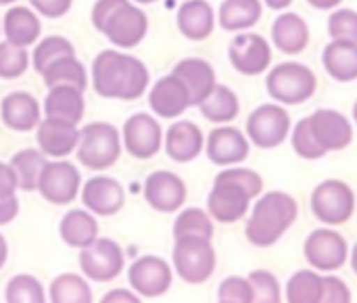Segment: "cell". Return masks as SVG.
<instances>
[{
	"label": "cell",
	"mask_w": 357,
	"mask_h": 303,
	"mask_svg": "<svg viewBox=\"0 0 357 303\" xmlns=\"http://www.w3.org/2000/svg\"><path fill=\"white\" fill-rule=\"evenodd\" d=\"M328 34L333 40L357 42V13L351 8H339L328 19Z\"/></svg>",
	"instance_id": "obj_43"
},
{
	"label": "cell",
	"mask_w": 357,
	"mask_h": 303,
	"mask_svg": "<svg viewBox=\"0 0 357 303\" xmlns=\"http://www.w3.org/2000/svg\"><path fill=\"white\" fill-rule=\"evenodd\" d=\"M176 21L184 38L201 42L211 36L215 27V13L207 0H186L178 8Z\"/></svg>",
	"instance_id": "obj_26"
},
{
	"label": "cell",
	"mask_w": 357,
	"mask_h": 303,
	"mask_svg": "<svg viewBox=\"0 0 357 303\" xmlns=\"http://www.w3.org/2000/svg\"><path fill=\"white\" fill-rule=\"evenodd\" d=\"M40 75L44 77L46 88L67 84V86H75V88H79V90H86V86H88L86 69H84V65L77 61L75 54H67V57L56 59V61L50 63Z\"/></svg>",
	"instance_id": "obj_33"
},
{
	"label": "cell",
	"mask_w": 357,
	"mask_h": 303,
	"mask_svg": "<svg viewBox=\"0 0 357 303\" xmlns=\"http://www.w3.org/2000/svg\"><path fill=\"white\" fill-rule=\"evenodd\" d=\"M29 67V52L23 46L0 42V80H17Z\"/></svg>",
	"instance_id": "obj_40"
},
{
	"label": "cell",
	"mask_w": 357,
	"mask_h": 303,
	"mask_svg": "<svg viewBox=\"0 0 357 303\" xmlns=\"http://www.w3.org/2000/svg\"><path fill=\"white\" fill-rule=\"evenodd\" d=\"M249 283L253 287V302L278 303L280 302V287L272 272L255 270L249 274Z\"/></svg>",
	"instance_id": "obj_42"
},
{
	"label": "cell",
	"mask_w": 357,
	"mask_h": 303,
	"mask_svg": "<svg viewBox=\"0 0 357 303\" xmlns=\"http://www.w3.org/2000/svg\"><path fill=\"white\" fill-rule=\"evenodd\" d=\"M351 266H354V272L357 274V243L356 247H354V251H351Z\"/></svg>",
	"instance_id": "obj_54"
},
{
	"label": "cell",
	"mask_w": 357,
	"mask_h": 303,
	"mask_svg": "<svg viewBox=\"0 0 357 303\" xmlns=\"http://www.w3.org/2000/svg\"><path fill=\"white\" fill-rule=\"evenodd\" d=\"M354 119H356V124H357V101H356V105H354Z\"/></svg>",
	"instance_id": "obj_56"
},
{
	"label": "cell",
	"mask_w": 357,
	"mask_h": 303,
	"mask_svg": "<svg viewBox=\"0 0 357 303\" xmlns=\"http://www.w3.org/2000/svg\"><path fill=\"white\" fill-rule=\"evenodd\" d=\"M172 268L165 260L157 256H142L138 258L130 270H128V283L130 287L146 300L161 297L172 287Z\"/></svg>",
	"instance_id": "obj_12"
},
{
	"label": "cell",
	"mask_w": 357,
	"mask_h": 303,
	"mask_svg": "<svg viewBox=\"0 0 357 303\" xmlns=\"http://www.w3.org/2000/svg\"><path fill=\"white\" fill-rule=\"evenodd\" d=\"M52 303H90L92 291L84 276L79 274H59L50 283V297Z\"/></svg>",
	"instance_id": "obj_36"
},
{
	"label": "cell",
	"mask_w": 357,
	"mask_h": 303,
	"mask_svg": "<svg viewBox=\"0 0 357 303\" xmlns=\"http://www.w3.org/2000/svg\"><path fill=\"white\" fill-rule=\"evenodd\" d=\"M264 191V180L257 172L247 168H230L215 176L213 189L207 197V209L213 220L234 224L249 212L251 199Z\"/></svg>",
	"instance_id": "obj_2"
},
{
	"label": "cell",
	"mask_w": 357,
	"mask_h": 303,
	"mask_svg": "<svg viewBox=\"0 0 357 303\" xmlns=\"http://www.w3.org/2000/svg\"><path fill=\"white\" fill-rule=\"evenodd\" d=\"M264 6L259 0H224L218 21L226 31H241L253 27L261 19Z\"/></svg>",
	"instance_id": "obj_31"
},
{
	"label": "cell",
	"mask_w": 357,
	"mask_h": 303,
	"mask_svg": "<svg viewBox=\"0 0 357 303\" xmlns=\"http://www.w3.org/2000/svg\"><path fill=\"white\" fill-rule=\"evenodd\" d=\"M33 10L48 17V19H61L69 13L73 0H29Z\"/></svg>",
	"instance_id": "obj_46"
},
{
	"label": "cell",
	"mask_w": 357,
	"mask_h": 303,
	"mask_svg": "<svg viewBox=\"0 0 357 303\" xmlns=\"http://www.w3.org/2000/svg\"><path fill=\"white\" fill-rule=\"evenodd\" d=\"M343 0H307L310 6L318 8V10H331V8H337Z\"/></svg>",
	"instance_id": "obj_51"
},
{
	"label": "cell",
	"mask_w": 357,
	"mask_h": 303,
	"mask_svg": "<svg viewBox=\"0 0 357 303\" xmlns=\"http://www.w3.org/2000/svg\"><path fill=\"white\" fill-rule=\"evenodd\" d=\"M176 274L188 285H203L215 272V251L209 239L180 237L172 253Z\"/></svg>",
	"instance_id": "obj_6"
},
{
	"label": "cell",
	"mask_w": 357,
	"mask_h": 303,
	"mask_svg": "<svg viewBox=\"0 0 357 303\" xmlns=\"http://www.w3.org/2000/svg\"><path fill=\"white\" fill-rule=\"evenodd\" d=\"M199 109L205 119H209L213 124H228V121L236 119V115L241 111V103H238V96L234 94V90H230L228 86L215 84L213 90L207 94V98L199 105Z\"/></svg>",
	"instance_id": "obj_32"
},
{
	"label": "cell",
	"mask_w": 357,
	"mask_h": 303,
	"mask_svg": "<svg viewBox=\"0 0 357 303\" xmlns=\"http://www.w3.org/2000/svg\"><path fill=\"white\" fill-rule=\"evenodd\" d=\"M2 31L6 36V42L27 48L40 38L42 25H40L38 15L29 10L27 6H10L4 13Z\"/></svg>",
	"instance_id": "obj_28"
},
{
	"label": "cell",
	"mask_w": 357,
	"mask_h": 303,
	"mask_svg": "<svg viewBox=\"0 0 357 303\" xmlns=\"http://www.w3.org/2000/svg\"><path fill=\"white\" fill-rule=\"evenodd\" d=\"M59 235L67 247L84 249L98 239V222L92 212L86 209H71L61 218Z\"/></svg>",
	"instance_id": "obj_29"
},
{
	"label": "cell",
	"mask_w": 357,
	"mask_h": 303,
	"mask_svg": "<svg viewBox=\"0 0 357 303\" xmlns=\"http://www.w3.org/2000/svg\"><path fill=\"white\" fill-rule=\"evenodd\" d=\"M6 258H8V245H6V239L0 235V268L4 266Z\"/></svg>",
	"instance_id": "obj_53"
},
{
	"label": "cell",
	"mask_w": 357,
	"mask_h": 303,
	"mask_svg": "<svg viewBox=\"0 0 357 303\" xmlns=\"http://www.w3.org/2000/svg\"><path fill=\"white\" fill-rule=\"evenodd\" d=\"M79 195L84 207L94 216H102V218L117 214L126 203L123 186L111 176H94L86 180L84 189H79Z\"/></svg>",
	"instance_id": "obj_18"
},
{
	"label": "cell",
	"mask_w": 357,
	"mask_h": 303,
	"mask_svg": "<svg viewBox=\"0 0 357 303\" xmlns=\"http://www.w3.org/2000/svg\"><path fill=\"white\" fill-rule=\"evenodd\" d=\"M151 84L146 65L130 54L113 48L100 50L92 63V86L102 98L136 101Z\"/></svg>",
	"instance_id": "obj_1"
},
{
	"label": "cell",
	"mask_w": 357,
	"mask_h": 303,
	"mask_svg": "<svg viewBox=\"0 0 357 303\" xmlns=\"http://www.w3.org/2000/svg\"><path fill=\"white\" fill-rule=\"evenodd\" d=\"M13 2H17V0H0V4H13Z\"/></svg>",
	"instance_id": "obj_57"
},
{
	"label": "cell",
	"mask_w": 357,
	"mask_h": 303,
	"mask_svg": "<svg viewBox=\"0 0 357 303\" xmlns=\"http://www.w3.org/2000/svg\"><path fill=\"white\" fill-rule=\"evenodd\" d=\"M303 253L310 266H314L316 270L333 272V270H339L347 262L349 249H347V241L343 235H339L337 230L318 228L305 239Z\"/></svg>",
	"instance_id": "obj_13"
},
{
	"label": "cell",
	"mask_w": 357,
	"mask_h": 303,
	"mask_svg": "<svg viewBox=\"0 0 357 303\" xmlns=\"http://www.w3.org/2000/svg\"><path fill=\"white\" fill-rule=\"evenodd\" d=\"M149 107L153 113H157L159 117L165 119H174L178 115H182L188 107H190V94L188 88L184 86V82L180 77H176L174 73L159 77L149 92Z\"/></svg>",
	"instance_id": "obj_19"
},
{
	"label": "cell",
	"mask_w": 357,
	"mask_h": 303,
	"mask_svg": "<svg viewBox=\"0 0 357 303\" xmlns=\"http://www.w3.org/2000/svg\"><path fill=\"white\" fill-rule=\"evenodd\" d=\"M351 302V291L349 287L337 279V276H324V293L322 303H349Z\"/></svg>",
	"instance_id": "obj_45"
},
{
	"label": "cell",
	"mask_w": 357,
	"mask_h": 303,
	"mask_svg": "<svg viewBox=\"0 0 357 303\" xmlns=\"http://www.w3.org/2000/svg\"><path fill=\"white\" fill-rule=\"evenodd\" d=\"M163 142L161 126L149 113H134L123 126V147L136 159H151Z\"/></svg>",
	"instance_id": "obj_15"
},
{
	"label": "cell",
	"mask_w": 357,
	"mask_h": 303,
	"mask_svg": "<svg viewBox=\"0 0 357 303\" xmlns=\"http://www.w3.org/2000/svg\"><path fill=\"white\" fill-rule=\"evenodd\" d=\"M77 161L84 163V168L100 172L109 170L113 163H117L121 155V138L113 124L107 121H94L84 126L79 130L77 140Z\"/></svg>",
	"instance_id": "obj_4"
},
{
	"label": "cell",
	"mask_w": 357,
	"mask_h": 303,
	"mask_svg": "<svg viewBox=\"0 0 357 303\" xmlns=\"http://www.w3.org/2000/svg\"><path fill=\"white\" fill-rule=\"evenodd\" d=\"M144 199L153 209L161 214H174L182 209L186 201V184L174 172H153L144 180Z\"/></svg>",
	"instance_id": "obj_17"
},
{
	"label": "cell",
	"mask_w": 357,
	"mask_h": 303,
	"mask_svg": "<svg viewBox=\"0 0 357 303\" xmlns=\"http://www.w3.org/2000/svg\"><path fill=\"white\" fill-rule=\"evenodd\" d=\"M270 96L284 105H301L310 101L318 88L316 73L303 63H280L276 65L266 80Z\"/></svg>",
	"instance_id": "obj_5"
},
{
	"label": "cell",
	"mask_w": 357,
	"mask_h": 303,
	"mask_svg": "<svg viewBox=\"0 0 357 303\" xmlns=\"http://www.w3.org/2000/svg\"><path fill=\"white\" fill-rule=\"evenodd\" d=\"M142 300L136 291H126V289H113L109 291L100 302L102 303H117V302H128V303H138Z\"/></svg>",
	"instance_id": "obj_50"
},
{
	"label": "cell",
	"mask_w": 357,
	"mask_h": 303,
	"mask_svg": "<svg viewBox=\"0 0 357 303\" xmlns=\"http://www.w3.org/2000/svg\"><path fill=\"white\" fill-rule=\"evenodd\" d=\"M67 54H75L73 44L63 36H48L33 48V69L42 73L50 63Z\"/></svg>",
	"instance_id": "obj_39"
},
{
	"label": "cell",
	"mask_w": 357,
	"mask_h": 303,
	"mask_svg": "<svg viewBox=\"0 0 357 303\" xmlns=\"http://www.w3.org/2000/svg\"><path fill=\"white\" fill-rule=\"evenodd\" d=\"M19 214V201L15 195L8 197H0V226L10 224Z\"/></svg>",
	"instance_id": "obj_49"
},
{
	"label": "cell",
	"mask_w": 357,
	"mask_h": 303,
	"mask_svg": "<svg viewBox=\"0 0 357 303\" xmlns=\"http://www.w3.org/2000/svg\"><path fill=\"white\" fill-rule=\"evenodd\" d=\"M180 237H203L213 239V222L207 212L199 207H188L182 214H178L174 222V239Z\"/></svg>",
	"instance_id": "obj_37"
},
{
	"label": "cell",
	"mask_w": 357,
	"mask_h": 303,
	"mask_svg": "<svg viewBox=\"0 0 357 303\" xmlns=\"http://www.w3.org/2000/svg\"><path fill=\"white\" fill-rule=\"evenodd\" d=\"M82 189V176L79 170L69 161H46L40 180L38 191L40 195L52 203V205H67L71 203Z\"/></svg>",
	"instance_id": "obj_11"
},
{
	"label": "cell",
	"mask_w": 357,
	"mask_h": 303,
	"mask_svg": "<svg viewBox=\"0 0 357 303\" xmlns=\"http://www.w3.org/2000/svg\"><path fill=\"white\" fill-rule=\"evenodd\" d=\"M136 2H140V4H151V2H157V0H136Z\"/></svg>",
	"instance_id": "obj_55"
},
{
	"label": "cell",
	"mask_w": 357,
	"mask_h": 303,
	"mask_svg": "<svg viewBox=\"0 0 357 303\" xmlns=\"http://www.w3.org/2000/svg\"><path fill=\"white\" fill-rule=\"evenodd\" d=\"M172 73L184 82V86L188 88V94H190V105H197V107L207 98V94L218 84L213 67L205 59H197V57L178 61Z\"/></svg>",
	"instance_id": "obj_22"
},
{
	"label": "cell",
	"mask_w": 357,
	"mask_h": 303,
	"mask_svg": "<svg viewBox=\"0 0 357 303\" xmlns=\"http://www.w3.org/2000/svg\"><path fill=\"white\" fill-rule=\"evenodd\" d=\"M293 149L303 159H320V157L326 155V151L316 142V138H314V134L310 130L307 117H303L293 130Z\"/></svg>",
	"instance_id": "obj_41"
},
{
	"label": "cell",
	"mask_w": 357,
	"mask_h": 303,
	"mask_svg": "<svg viewBox=\"0 0 357 303\" xmlns=\"http://www.w3.org/2000/svg\"><path fill=\"white\" fill-rule=\"evenodd\" d=\"M291 130V117L280 105H261L247 119V134L259 149H276Z\"/></svg>",
	"instance_id": "obj_10"
},
{
	"label": "cell",
	"mask_w": 357,
	"mask_h": 303,
	"mask_svg": "<svg viewBox=\"0 0 357 303\" xmlns=\"http://www.w3.org/2000/svg\"><path fill=\"white\" fill-rule=\"evenodd\" d=\"M322 293H324V276L312 270L295 272L287 285L289 303H322Z\"/></svg>",
	"instance_id": "obj_34"
},
{
	"label": "cell",
	"mask_w": 357,
	"mask_h": 303,
	"mask_svg": "<svg viewBox=\"0 0 357 303\" xmlns=\"http://www.w3.org/2000/svg\"><path fill=\"white\" fill-rule=\"evenodd\" d=\"M232 67L243 75H259L272 63V48L268 40L253 31H243L234 36L228 48Z\"/></svg>",
	"instance_id": "obj_14"
},
{
	"label": "cell",
	"mask_w": 357,
	"mask_h": 303,
	"mask_svg": "<svg viewBox=\"0 0 357 303\" xmlns=\"http://www.w3.org/2000/svg\"><path fill=\"white\" fill-rule=\"evenodd\" d=\"M218 302L220 303H251L253 302V287L249 279L230 276L222 281L218 289Z\"/></svg>",
	"instance_id": "obj_44"
},
{
	"label": "cell",
	"mask_w": 357,
	"mask_h": 303,
	"mask_svg": "<svg viewBox=\"0 0 357 303\" xmlns=\"http://www.w3.org/2000/svg\"><path fill=\"white\" fill-rule=\"evenodd\" d=\"M40 105L29 92H10L0 103L2 124L15 132H29L40 124Z\"/></svg>",
	"instance_id": "obj_23"
},
{
	"label": "cell",
	"mask_w": 357,
	"mask_h": 303,
	"mask_svg": "<svg viewBox=\"0 0 357 303\" xmlns=\"http://www.w3.org/2000/svg\"><path fill=\"white\" fill-rule=\"evenodd\" d=\"M123 0H96L92 6V25L100 31L102 23L109 19V15L121 4Z\"/></svg>",
	"instance_id": "obj_47"
},
{
	"label": "cell",
	"mask_w": 357,
	"mask_h": 303,
	"mask_svg": "<svg viewBox=\"0 0 357 303\" xmlns=\"http://www.w3.org/2000/svg\"><path fill=\"white\" fill-rule=\"evenodd\" d=\"M10 165L17 172V180H19V189L21 191H36L38 189V180L40 174L46 165V157L42 151L36 149H23L17 151L10 159Z\"/></svg>",
	"instance_id": "obj_35"
},
{
	"label": "cell",
	"mask_w": 357,
	"mask_h": 303,
	"mask_svg": "<svg viewBox=\"0 0 357 303\" xmlns=\"http://www.w3.org/2000/svg\"><path fill=\"white\" fill-rule=\"evenodd\" d=\"M19 189L17 172L10 163H0V197L15 195Z\"/></svg>",
	"instance_id": "obj_48"
},
{
	"label": "cell",
	"mask_w": 357,
	"mask_h": 303,
	"mask_svg": "<svg viewBox=\"0 0 357 303\" xmlns=\"http://www.w3.org/2000/svg\"><path fill=\"white\" fill-rule=\"evenodd\" d=\"M356 212V195L343 180H324L312 193V214L328 224H345Z\"/></svg>",
	"instance_id": "obj_7"
},
{
	"label": "cell",
	"mask_w": 357,
	"mask_h": 303,
	"mask_svg": "<svg viewBox=\"0 0 357 303\" xmlns=\"http://www.w3.org/2000/svg\"><path fill=\"white\" fill-rule=\"evenodd\" d=\"M84 111H86L84 90L75 86H67V84L48 88V96L44 101L46 117L63 119V121L77 126L84 119Z\"/></svg>",
	"instance_id": "obj_25"
},
{
	"label": "cell",
	"mask_w": 357,
	"mask_h": 303,
	"mask_svg": "<svg viewBox=\"0 0 357 303\" xmlns=\"http://www.w3.org/2000/svg\"><path fill=\"white\" fill-rule=\"evenodd\" d=\"M146 29H149L146 13L134 6L130 0H123L102 23L100 34H105L109 42L117 48H134L144 40Z\"/></svg>",
	"instance_id": "obj_9"
},
{
	"label": "cell",
	"mask_w": 357,
	"mask_h": 303,
	"mask_svg": "<svg viewBox=\"0 0 357 303\" xmlns=\"http://www.w3.org/2000/svg\"><path fill=\"white\" fill-rule=\"evenodd\" d=\"M272 40L278 50L299 54L310 44V27L297 13H280L272 23Z\"/></svg>",
	"instance_id": "obj_27"
},
{
	"label": "cell",
	"mask_w": 357,
	"mask_h": 303,
	"mask_svg": "<svg viewBox=\"0 0 357 303\" xmlns=\"http://www.w3.org/2000/svg\"><path fill=\"white\" fill-rule=\"evenodd\" d=\"M205 151H207L209 161L215 165L243 163L249 157V140L238 128L222 126V128L211 130Z\"/></svg>",
	"instance_id": "obj_20"
},
{
	"label": "cell",
	"mask_w": 357,
	"mask_h": 303,
	"mask_svg": "<svg viewBox=\"0 0 357 303\" xmlns=\"http://www.w3.org/2000/svg\"><path fill=\"white\" fill-rule=\"evenodd\" d=\"M205 147L203 132L192 121H176L165 134V153L176 163H188L201 155Z\"/></svg>",
	"instance_id": "obj_24"
},
{
	"label": "cell",
	"mask_w": 357,
	"mask_h": 303,
	"mask_svg": "<svg viewBox=\"0 0 357 303\" xmlns=\"http://www.w3.org/2000/svg\"><path fill=\"white\" fill-rule=\"evenodd\" d=\"M297 214L299 205L289 193H266L264 197H259L251 218L247 220V241L255 247H272L295 224Z\"/></svg>",
	"instance_id": "obj_3"
},
{
	"label": "cell",
	"mask_w": 357,
	"mask_h": 303,
	"mask_svg": "<svg viewBox=\"0 0 357 303\" xmlns=\"http://www.w3.org/2000/svg\"><path fill=\"white\" fill-rule=\"evenodd\" d=\"M4 300L8 303H44L48 297L36 276L17 274L8 281L4 289Z\"/></svg>",
	"instance_id": "obj_38"
},
{
	"label": "cell",
	"mask_w": 357,
	"mask_h": 303,
	"mask_svg": "<svg viewBox=\"0 0 357 303\" xmlns=\"http://www.w3.org/2000/svg\"><path fill=\"white\" fill-rule=\"evenodd\" d=\"M310 130L316 138V142L328 153V151H341L351 145L354 140V128L349 119L335 111V109H318L307 117Z\"/></svg>",
	"instance_id": "obj_16"
},
{
	"label": "cell",
	"mask_w": 357,
	"mask_h": 303,
	"mask_svg": "<svg viewBox=\"0 0 357 303\" xmlns=\"http://www.w3.org/2000/svg\"><path fill=\"white\" fill-rule=\"evenodd\" d=\"M266 4H268L272 10H284L287 6L293 4V0H266Z\"/></svg>",
	"instance_id": "obj_52"
},
{
	"label": "cell",
	"mask_w": 357,
	"mask_h": 303,
	"mask_svg": "<svg viewBox=\"0 0 357 303\" xmlns=\"http://www.w3.org/2000/svg\"><path fill=\"white\" fill-rule=\"evenodd\" d=\"M322 65L333 80L339 82L357 80V42L333 40L322 52Z\"/></svg>",
	"instance_id": "obj_30"
},
{
	"label": "cell",
	"mask_w": 357,
	"mask_h": 303,
	"mask_svg": "<svg viewBox=\"0 0 357 303\" xmlns=\"http://www.w3.org/2000/svg\"><path fill=\"white\" fill-rule=\"evenodd\" d=\"M77 262L84 276L94 283L115 281L126 266L123 251L113 239H96L92 245L79 249Z\"/></svg>",
	"instance_id": "obj_8"
},
{
	"label": "cell",
	"mask_w": 357,
	"mask_h": 303,
	"mask_svg": "<svg viewBox=\"0 0 357 303\" xmlns=\"http://www.w3.org/2000/svg\"><path fill=\"white\" fill-rule=\"evenodd\" d=\"M36 140H38V147L44 155L54 157V159H63L75 151L77 140H79V130H77V126H73L69 121L46 117L38 124Z\"/></svg>",
	"instance_id": "obj_21"
}]
</instances>
